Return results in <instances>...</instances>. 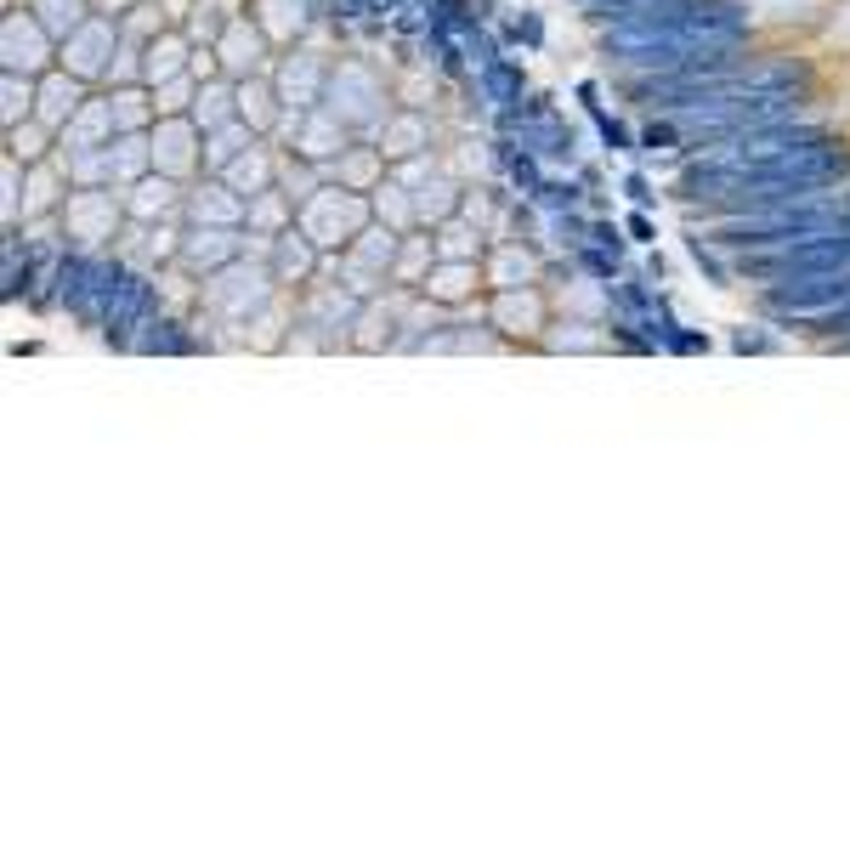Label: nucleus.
Listing matches in <instances>:
<instances>
[{
    "label": "nucleus",
    "mask_w": 850,
    "mask_h": 850,
    "mask_svg": "<svg viewBox=\"0 0 850 850\" xmlns=\"http://www.w3.org/2000/svg\"><path fill=\"white\" fill-rule=\"evenodd\" d=\"M273 284H278V273L273 267H262V262H227L211 284H205V301L222 313V318H233V324H249L267 301H273Z\"/></svg>",
    "instance_id": "f257e3e1"
},
{
    "label": "nucleus",
    "mask_w": 850,
    "mask_h": 850,
    "mask_svg": "<svg viewBox=\"0 0 850 850\" xmlns=\"http://www.w3.org/2000/svg\"><path fill=\"white\" fill-rule=\"evenodd\" d=\"M363 227H369V205H363V198H352L346 187H318V193L307 198V211H301V233H307L318 249L352 244Z\"/></svg>",
    "instance_id": "f03ea898"
},
{
    "label": "nucleus",
    "mask_w": 850,
    "mask_h": 850,
    "mask_svg": "<svg viewBox=\"0 0 850 850\" xmlns=\"http://www.w3.org/2000/svg\"><path fill=\"white\" fill-rule=\"evenodd\" d=\"M391 262H397V227H363L340 256V284L358 295V301H375V289L391 278Z\"/></svg>",
    "instance_id": "7ed1b4c3"
},
{
    "label": "nucleus",
    "mask_w": 850,
    "mask_h": 850,
    "mask_svg": "<svg viewBox=\"0 0 850 850\" xmlns=\"http://www.w3.org/2000/svg\"><path fill=\"white\" fill-rule=\"evenodd\" d=\"M120 211H125V198H109L103 187H80V193L63 198V227L80 244H103V238H114Z\"/></svg>",
    "instance_id": "20e7f679"
},
{
    "label": "nucleus",
    "mask_w": 850,
    "mask_h": 850,
    "mask_svg": "<svg viewBox=\"0 0 850 850\" xmlns=\"http://www.w3.org/2000/svg\"><path fill=\"white\" fill-rule=\"evenodd\" d=\"M380 103H386V91L369 69L358 63H346L329 74V114H340L346 125H363V120H380Z\"/></svg>",
    "instance_id": "39448f33"
},
{
    "label": "nucleus",
    "mask_w": 850,
    "mask_h": 850,
    "mask_svg": "<svg viewBox=\"0 0 850 850\" xmlns=\"http://www.w3.org/2000/svg\"><path fill=\"white\" fill-rule=\"evenodd\" d=\"M45 58H52V29H45L40 18L12 12L7 23H0V63H7L12 74H34Z\"/></svg>",
    "instance_id": "423d86ee"
},
{
    "label": "nucleus",
    "mask_w": 850,
    "mask_h": 850,
    "mask_svg": "<svg viewBox=\"0 0 850 850\" xmlns=\"http://www.w3.org/2000/svg\"><path fill=\"white\" fill-rule=\"evenodd\" d=\"M114 58V23L109 18H85L69 40H63V69L80 80H96Z\"/></svg>",
    "instance_id": "0eeeda50"
},
{
    "label": "nucleus",
    "mask_w": 850,
    "mask_h": 850,
    "mask_svg": "<svg viewBox=\"0 0 850 850\" xmlns=\"http://www.w3.org/2000/svg\"><path fill=\"white\" fill-rule=\"evenodd\" d=\"M198 165V120L187 114H165L154 131V171L165 176H187Z\"/></svg>",
    "instance_id": "6e6552de"
},
{
    "label": "nucleus",
    "mask_w": 850,
    "mask_h": 850,
    "mask_svg": "<svg viewBox=\"0 0 850 850\" xmlns=\"http://www.w3.org/2000/svg\"><path fill=\"white\" fill-rule=\"evenodd\" d=\"M324 80H329V69H324L318 52H295V58L278 69V96H284V109H289V114H307L318 96H324Z\"/></svg>",
    "instance_id": "1a4fd4ad"
},
{
    "label": "nucleus",
    "mask_w": 850,
    "mask_h": 850,
    "mask_svg": "<svg viewBox=\"0 0 850 850\" xmlns=\"http://www.w3.org/2000/svg\"><path fill=\"white\" fill-rule=\"evenodd\" d=\"M187 216H193V227H238V222L249 216V205H244V193H238V187H227V182H205V187H193V193H187Z\"/></svg>",
    "instance_id": "9d476101"
},
{
    "label": "nucleus",
    "mask_w": 850,
    "mask_h": 850,
    "mask_svg": "<svg viewBox=\"0 0 850 850\" xmlns=\"http://www.w3.org/2000/svg\"><path fill=\"white\" fill-rule=\"evenodd\" d=\"M80 85H85V80L69 74V69H63V74H45V80H40V96H34V120L52 125V131H63V125L80 114V103H85Z\"/></svg>",
    "instance_id": "9b49d317"
},
{
    "label": "nucleus",
    "mask_w": 850,
    "mask_h": 850,
    "mask_svg": "<svg viewBox=\"0 0 850 850\" xmlns=\"http://www.w3.org/2000/svg\"><path fill=\"white\" fill-rule=\"evenodd\" d=\"M114 136H120L114 103H80V114L63 125V160L69 154H85V147H109Z\"/></svg>",
    "instance_id": "f8f14e48"
},
{
    "label": "nucleus",
    "mask_w": 850,
    "mask_h": 850,
    "mask_svg": "<svg viewBox=\"0 0 850 850\" xmlns=\"http://www.w3.org/2000/svg\"><path fill=\"white\" fill-rule=\"evenodd\" d=\"M262 40H267V29H262V23L249 29L244 18H233V23L222 29V40H216V58H222V69H227V74H256V69H262Z\"/></svg>",
    "instance_id": "ddd939ff"
},
{
    "label": "nucleus",
    "mask_w": 850,
    "mask_h": 850,
    "mask_svg": "<svg viewBox=\"0 0 850 850\" xmlns=\"http://www.w3.org/2000/svg\"><path fill=\"white\" fill-rule=\"evenodd\" d=\"M295 142H301V160H313V165H324V160H335V154H346V120L340 114H301V136H295Z\"/></svg>",
    "instance_id": "4468645a"
},
{
    "label": "nucleus",
    "mask_w": 850,
    "mask_h": 850,
    "mask_svg": "<svg viewBox=\"0 0 850 850\" xmlns=\"http://www.w3.org/2000/svg\"><path fill=\"white\" fill-rule=\"evenodd\" d=\"M176 176H142V182H131L125 187V216H136V222H160V216H171L176 211V187H171Z\"/></svg>",
    "instance_id": "2eb2a0df"
},
{
    "label": "nucleus",
    "mask_w": 850,
    "mask_h": 850,
    "mask_svg": "<svg viewBox=\"0 0 850 850\" xmlns=\"http://www.w3.org/2000/svg\"><path fill=\"white\" fill-rule=\"evenodd\" d=\"M233 256H238V233L233 227H193L187 244H182L187 267H227Z\"/></svg>",
    "instance_id": "dca6fc26"
},
{
    "label": "nucleus",
    "mask_w": 850,
    "mask_h": 850,
    "mask_svg": "<svg viewBox=\"0 0 850 850\" xmlns=\"http://www.w3.org/2000/svg\"><path fill=\"white\" fill-rule=\"evenodd\" d=\"M187 69V40L182 34H160V40H147V52H142V80L147 85H165Z\"/></svg>",
    "instance_id": "f3484780"
},
{
    "label": "nucleus",
    "mask_w": 850,
    "mask_h": 850,
    "mask_svg": "<svg viewBox=\"0 0 850 850\" xmlns=\"http://www.w3.org/2000/svg\"><path fill=\"white\" fill-rule=\"evenodd\" d=\"M278 109H284V96H278V85H267V80H238V120L244 125H256V131H267L273 120H278Z\"/></svg>",
    "instance_id": "a211bd4d"
},
{
    "label": "nucleus",
    "mask_w": 850,
    "mask_h": 850,
    "mask_svg": "<svg viewBox=\"0 0 850 850\" xmlns=\"http://www.w3.org/2000/svg\"><path fill=\"white\" fill-rule=\"evenodd\" d=\"M193 120L205 125V131H216V125L238 120V85H227V80H211L205 91L193 96Z\"/></svg>",
    "instance_id": "6ab92c4d"
},
{
    "label": "nucleus",
    "mask_w": 850,
    "mask_h": 850,
    "mask_svg": "<svg viewBox=\"0 0 850 850\" xmlns=\"http://www.w3.org/2000/svg\"><path fill=\"white\" fill-rule=\"evenodd\" d=\"M222 176H227V187H238V193H267V182H273V154H267V147H244V154H238Z\"/></svg>",
    "instance_id": "aec40b11"
},
{
    "label": "nucleus",
    "mask_w": 850,
    "mask_h": 850,
    "mask_svg": "<svg viewBox=\"0 0 850 850\" xmlns=\"http://www.w3.org/2000/svg\"><path fill=\"white\" fill-rule=\"evenodd\" d=\"M58 198H63V171H58V165H34L29 182H23V216L58 211Z\"/></svg>",
    "instance_id": "412c9836"
},
{
    "label": "nucleus",
    "mask_w": 850,
    "mask_h": 850,
    "mask_svg": "<svg viewBox=\"0 0 850 850\" xmlns=\"http://www.w3.org/2000/svg\"><path fill=\"white\" fill-rule=\"evenodd\" d=\"M539 295H516V289H499V307H493V324L499 329H511V335H528V329H539Z\"/></svg>",
    "instance_id": "4be33fe9"
},
{
    "label": "nucleus",
    "mask_w": 850,
    "mask_h": 850,
    "mask_svg": "<svg viewBox=\"0 0 850 850\" xmlns=\"http://www.w3.org/2000/svg\"><path fill=\"white\" fill-rule=\"evenodd\" d=\"M471 284H477V262H442V267H431L426 295L431 301H465Z\"/></svg>",
    "instance_id": "5701e85b"
},
{
    "label": "nucleus",
    "mask_w": 850,
    "mask_h": 850,
    "mask_svg": "<svg viewBox=\"0 0 850 850\" xmlns=\"http://www.w3.org/2000/svg\"><path fill=\"white\" fill-rule=\"evenodd\" d=\"M249 131H256V125H244V120L216 125V131H211V147H205V160H211L216 171H227V165L244 154V147H249Z\"/></svg>",
    "instance_id": "b1692460"
},
{
    "label": "nucleus",
    "mask_w": 850,
    "mask_h": 850,
    "mask_svg": "<svg viewBox=\"0 0 850 850\" xmlns=\"http://www.w3.org/2000/svg\"><path fill=\"white\" fill-rule=\"evenodd\" d=\"M313 249H318V244H313L307 233H301V238H278V267H273L278 284H301V278L313 273Z\"/></svg>",
    "instance_id": "393cba45"
},
{
    "label": "nucleus",
    "mask_w": 850,
    "mask_h": 850,
    "mask_svg": "<svg viewBox=\"0 0 850 850\" xmlns=\"http://www.w3.org/2000/svg\"><path fill=\"white\" fill-rule=\"evenodd\" d=\"M301 23H307L301 0H262V29L273 40H295V34H301Z\"/></svg>",
    "instance_id": "a878e982"
},
{
    "label": "nucleus",
    "mask_w": 850,
    "mask_h": 850,
    "mask_svg": "<svg viewBox=\"0 0 850 850\" xmlns=\"http://www.w3.org/2000/svg\"><path fill=\"white\" fill-rule=\"evenodd\" d=\"M34 18L45 23V29H52V40H69L91 12H85V0H40V7H34Z\"/></svg>",
    "instance_id": "bb28decb"
},
{
    "label": "nucleus",
    "mask_w": 850,
    "mask_h": 850,
    "mask_svg": "<svg viewBox=\"0 0 850 850\" xmlns=\"http://www.w3.org/2000/svg\"><path fill=\"white\" fill-rule=\"evenodd\" d=\"M488 284L493 289H528L533 284V256H522V249H499L493 267H488Z\"/></svg>",
    "instance_id": "cd10ccee"
},
{
    "label": "nucleus",
    "mask_w": 850,
    "mask_h": 850,
    "mask_svg": "<svg viewBox=\"0 0 850 850\" xmlns=\"http://www.w3.org/2000/svg\"><path fill=\"white\" fill-rule=\"evenodd\" d=\"M391 278H397V284H426V278H431V238H409L403 249H397Z\"/></svg>",
    "instance_id": "c85d7f7f"
},
{
    "label": "nucleus",
    "mask_w": 850,
    "mask_h": 850,
    "mask_svg": "<svg viewBox=\"0 0 850 850\" xmlns=\"http://www.w3.org/2000/svg\"><path fill=\"white\" fill-rule=\"evenodd\" d=\"M34 96H40V85H34L29 74H12V69H7V103H0V114H7V131L23 125V114H34Z\"/></svg>",
    "instance_id": "c756f323"
},
{
    "label": "nucleus",
    "mask_w": 850,
    "mask_h": 850,
    "mask_svg": "<svg viewBox=\"0 0 850 850\" xmlns=\"http://www.w3.org/2000/svg\"><path fill=\"white\" fill-rule=\"evenodd\" d=\"M109 103H114L120 131H142V125H147V114H154V103H147V96H142L136 85H120V91L109 96Z\"/></svg>",
    "instance_id": "7c9ffc66"
},
{
    "label": "nucleus",
    "mask_w": 850,
    "mask_h": 850,
    "mask_svg": "<svg viewBox=\"0 0 850 850\" xmlns=\"http://www.w3.org/2000/svg\"><path fill=\"white\" fill-rule=\"evenodd\" d=\"M45 131H52V125H40V120L12 125V131H7V154H18L23 165H40V154H45Z\"/></svg>",
    "instance_id": "2f4dec72"
},
{
    "label": "nucleus",
    "mask_w": 850,
    "mask_h": 850,
    "mask_svg": "<svg viewBox=\"0 0 850 850\" xmlns=\"http://www.w3.org/2000/svg\"><path fill=\"white\" fill-rule=\"evenodd\" d=\"M477 233L465 227V222H442V233H437V256L442 262H477V244H471Z\"/></svg>",
    "instance_id": "473e14b6"
},
{
    "label": "nucleus",
    "mask_w": 850,
    "mask_h": 850,
    "mask_svg": "<svg viewBox=\"0 0 850 850\" xmlns=\"http://www.w3.org/2000/svg\"><path fill=\"white\" fill-rule=\"evenodd\" d=\"M193 74H176V80H165V85H154V114L165 120V114H187V103H193Z\"/></svg>",
    "instance_id": "72a5a7b5"
},
{
    "label": "nucleus",
    "mask_w": 850,
    "mask_h": 850,
    "mask_svg": "<svg viewBox=\"0 0 850 850\" xmlns=\"http://www.w3.org/2000/svg\"><path fill=\"white\" fill-rule=\"evenodd\" d=\"M375 211L386 216V227H397V233H409L414 227V198H403V187H380V198H375Z\"/></svg>",
    "instance_id": "f704fd0d"
},
{
    "label": "nucleus",
    "mask_w": 850,
    "mask_h": 850,
    "mask_svg": "<svg viewBox=\"0 0 850 850\" xmlns=\"http://www.w3.org/2000/svg\"><path fill=\"white\" fill-rule=\"evenodd\" d=\"M420 142H426V125H420V120H391V125H386V147H380V154L397 160V154H414Z\"/></svg>",
    "instance_id": "c9c22d12"
},
{
    "label": "nucleus",
    "mask_w": 850,
    "mask_h": 850,
    "mask_svg": "<svg viewBox=\"0 0 850 850\" xmlns=\"http://www.w3.org/2000/svg\"><path fill=\"white\" fill-rule=\"evenodd\" d=\"M380 324H397V313H386L380 301H369V313H363V324H358V329H363V335H358V346H380V340H386V335H380Z\"/></svg>",
    "instance_id": "e433bc0d"
},
{
    "label": "nucleus",
    "mask_w": 850,
    "mask_h": 850,
    "mask_svg": "<svg viewBox=\"0 0 850 850\" xmlns=\"http://www.w3.org/2000/svg\"><path fill=\"white\" fill-rule=\"evenodd\" d=\"M375 171H380V154H352L340 165V176L352 182V187H363V182H375Z\"/></svg>",
    "instance_id": "4c0bfd02"
},
{
    "label": "nucleus",
    "mask_w": 850,
    "mask_h": 850,
    "mask_svg": "<svg viewBox=\"0 0 850 850\" xmlns=\"http://www.w3.org/2000/svg\"><path fill=\"white\" fill-rule=\"evenodd\" d=\"M249 222H256V227H278L284 222V193H262L256 211H249Z\"/></svg>",
    "instance_id": "58836bf2"
},
{
    "label": "nucleus",
    "mask_w": 850,
    "mask_h": 850,
    "mask_svg": "<svg viewBox=\"0 0 850 850\" xmlns=\"http://www.w3.org/2000/svg\"><path fill=\"white\" fill-rule=\"evenodd\" d=\"M828 40L850 45V0H844V7H833V23H828Z\"/></svg>",
    "instance_id": "ea45409f"
},
{
    "label": "nucleus",
    "mask_w": 850,
    "mask_h": 850,
    "mask_svg": "<svg viewBox=\"0 0 850 850\" xmlns=\"http://www.w3.org/2000/svg\"><path fill=\"white\" fill-rule=\"evenodd\" d=\"M171 238H176L171 227H154V233H147V256H171V249H176Z\"/></svg>",
    "instance_id": "a19ab883"
},
{
    "label": "nucleus",
    "mask_w": 850,
    "mask_h": 850,
    "mask_svg": "<svg viewBox=\"0 0 850 850\" xmlns=\"http://www.w3.org/2000/svg\"><path fill=\"white\" fill-rule=\"evenodd\" d=\"M96 7H109V12H120V7H131V0H96Z\"/></svg>",
    "instance_id": "79ce46f5"
}]
</instances>
